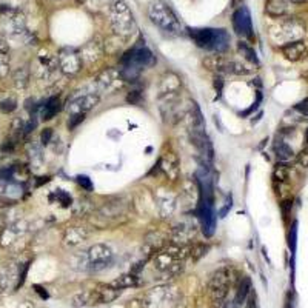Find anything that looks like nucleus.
<instances>
[{
    "label": "nucleus",
    "mask_w": 308,
    "mask_h": 308,
    "mask_svg": "<svg viewBox=\"0 0 308 308\" xmlns=\"http://www.w3.org/2000/svg\"><path fill=\"white\" fill-rule=\"evenodd\" d=\"M188 34L193 39V42L202 50L223 53L230 47V36L225 30L188 28Z\"/></svg>",
    "instance_id": "f257e3e1"
},
{
    "label": "nucleus",
    "mask_w": 308,
    "mask_h": 308,
    "mask_svg": "<svg viewBox=\"0 0 308 308\" xmlns=\"http://www.w3.org/2000/svg\"><path fill=\"white\" fill-rule=\"evenodd\" d=\"M148 17L162 31L174 33V34L180 31V24H179L177 16L170 8V5L163 2V0H153L148 7Z\"/></svg>",
    "instance_id": "f03ea898"
},
{
    "label": "nucleus",
    "mask_w": 308,
    "mask_h": 308,
    "mask_svg": "<svg viewBox=\"0 0 308 308\" xmlns=\"http://www.w3.org/2000/svg\"><path fill=\"white\" fill-rule=\"evenodd\" d=\"M111 27L114 33L122 37H128L137 30L134 16L123 0H116L111 7Z\"/></svg>",
    "instance_id": "7ed1b4c3"
},
{
    "label": "nucleus",
    "mask_w": 308,
    "mask_h": 308,
    "mask_svg": "<svg viewBox=\"0 0 308 308\" xmlns=\"http://www.w3.org/2000/svg\"><path fill=\"white\" fill-rule=\"evenodd\" d=\"M230 285H231V274L228 268H219L216 270L208 282V291L211 296V300L214 305L222 306L225 299L228 296L230 291Z\"/></svg>",
    "instance_id": "20e7f679"
},
{
    "label": "nucleus",
    "mask_w": 308,
    "mask_h": 308,
    "mask_svg": "<svg viewBox=\"0 0 308 308\" xmlns=\"http://www.w3.org/2000/svg\"><path fill=\"white\" fill-rule=\"evenodd\" d=\"M179 300V293L174 286H157L150 290L143 297V305L147 308H174Z\"/></svg>",
    "instance_id": "39448f33"
},
{
    "label": "nucleus",
    "mask_w": 308,
    "mask_h": 308,
    "mask_svg": "<svg viewBox=\"0 0 308 308\" xmlns=\"http://www.w3.org/2000/svg\"><path fill=\"white\" fill-rule=\"evenodd\" d=\"M154 64L156 59L145 45H136L120 57V65H134L142 70H145L147 67H151Z\"/></svg>",
    "instance_id": "423d86ee"
},
{
    "label": "nucleus",
    "mask_w": 308,
    "mask_h": 308,
    "mask_svg": "<svg viewBox=\"0 0 308 308\" xmlns=\"http://www.w3.org/2000/svg\"><path fill=\"white\" fill-rule=\"evenodd\" d=\"M113 259V250L105 243H96L90 246L87 251L88 270L90 271H100L108 266Z\"/></svg>",
    "instance_id": "0eeeda50"
},
{
    "label": "nucleus",
    "mask_w": 308,
    "mask_h": 308,
    "mask_svg": "<svg viewBox=\"0 0 308 308\" xmlns=\"http://www.w3.org/2000/svg\"><path fill=\"white\" fill-rule=\"evenodd\" d=\"M57 62L62 73H65L67 76H74L82 70V56L77 50L74 48H62L57 54Z\"/></svg>",
    "instance_id": "6e6552de"
},
{
    "label": "nucleus",
    "mask_w": 308,
    "mask_h": 308,
    "mask_svg": "<svg viewBox=\"0 0 308 308\" xmlns=\"http://www.w3.org/2000/svg\"><path fill=\"white\" fill-rule=\"evenodd\" d=\"M214 202H207V200H199L196 214L202 223V231L207 237H211L216 230V213H214Z\"/></svg>",
    "instance_id": "1a4fd4ad"
},
{
    "label": "nucleus",
    "mask_w": 308,
    "mask_h": 308,
    "mask_svg": "<svg viewBox=\"0 0 308 308\" xmlns=\"http://www.w3.org/2000/svg\"><path fill=\"white\" fill-rule=\"evenodd\" d=\"M233 28L237 36L246 37V39H253V24H251V14L248 8H239L233 14Z\"/></svg>",
    "instance_id": "9d476101"
},
{
    "label": "nucleus",
    "mask_w": 308,
    "mask_h": 308,
    "mask_svg": "<svg viewBox=\"0 0 308 308\" xmlns=\"http://www.w3.org/2000/svg\"><path fill=\"white\" fill-rule=\"evenodd\" d=\"M190 140L197 148V151L210 162L214 159V148L210 137L205 133V130H190Z\"/></svg>",
    "instance_id": "9b49d317"
},
{
    "label": "nucleus",
    "mask_w": 308,
    "mask_h": 308,
    "mask_svg": "<svg viewBox=\"0 0 308 308\" xmlns=\"http://www.w3.org/2000/svg\"><path fill=\"white\" fill-rule=\"evenodd\" d=\"M125 211H127V203L123 202V199H119V197L107 200L99 208V214L105 219H116V217L122 216Z\"/></svg>",
    "instance_id": "f8f14e48"
},
{
    "label": "nucleus",
    "mask_w": 308,
    "mask_h": 308,
    "mask_svg": "<svg viewBox=\"0 0 308 308\" xmlns=\"http://www.w3.org/2000/svg\"><path fill=\"white\" fill-rule=\"evenodd\" d=\"M99 104V96L96 94H85V96H80L74 100L70 102L68 105V113L74 114V113H88L91 108H94Z\"/></svg>",
    "instance_id": "ddd939ff"
},
{
    "label": "nucleus",
    "mask_w": 308,
    "mask_h": 308,
    "mask_svg": "<svg viewBox=\"0 0 308 308\" xmlns=\"http://www.w3.org/2000/svg\"><path fill=\"white\" fill-rule=\"evenodd\" d=\"M179 90H180V79L177 74L167 73L162 77V82H160V96L162 97L171 99L179 93Z\"/></svg>",
    "instance_id": "4468645a"
},
{
    "label": "nucleus",
    "mask_w": 308,
    "mask_h": 308,
    "mask_svg": "<svg viewBox=\"0 0 308 308\" xmlns=\"http://www.w3.org/2000/svg\"><path fill=\"white\" fill-rule=\"evenodd\" d=\"M157 167L168 176V179H171V180L177 179V176H179V160H177V157L173 151H168V153L163 154L160 157L159 163H157Z\"/></svg>",
    "instance_id": "2eb2a0df"
},
{
    "label": "nucleus",
    "mask_w": 308,
    "mask_h": 308,
    "mask_svg": "<svg viewBox=\"0 0 308 308\" xmlns=\"http://www.w3.org/2000/svg\"><path fill=\"white\" fill-rule=\"evenodd\" d=\"M94 291V299H96V303H110V302H114L119 294H120V290L114 288V286L110 283V285H99Z\"/></svg>",
    "instance_id": "dca6fc26"
},
{
    "label": "nucleus",
    "mask_w": 308,
    "mask_h": 308,
    "mask_svg": "<svg viewBox=\"0 0 308 308\" xmlns=\"http://www.w3.org/2000/svg\"><path fill=\"white\" fill-rule=\"evenodd\" d=\"M282 53L283 56L291 60V62H297L300 60L305 53H306V45L303 40H294V42H290V44H285L282 47Z\"/></svg>",
    "instance_id": "f3484780"
},
{
    "label": "nucleus",
    "mask_w": 308,
    "mask_h": 308,
    "mask_svg": "<svg viewBox=\"0 0 308 308\" xmlns=\"http://www.w3.org/2000/svg\"><path fill=\"white\" fill-rule=\"evenodd\" d=\"M88 233L82 227H68L64 233V242L67 246H76L87 239Z\"/></svg>",
    "instance_id": "a211bd4d"
},
{
    "label": "nucleus",
    "mask_w": 308,
    "mask_h": 308,
    "mask_svg": "<svg viewBox=\"0 0 308 308\" xmlns=\"http://www.w3.org/2000/svg\"><path fill=\"white\" fill-rule=\"evenodd\" d=\"M251 293V279L243 276L237 285V290H236V296L233 299V303L236 308H239L242 303H245L246 297H248V294Z\"/></svg>",
    "instance_id": "6ab92c4d"
},
{
    "label": "nucleus",
    "mask_w": 308,
    "mask_h": 308,
    "mask_svg": "<svg viewBox=\"0 0 308 308\" xmlns=\"http://www.w3.org/2000/svg\"><path fill=\"white\" fill-rule=\"evenodd\" d=\"M265 10L273 17H282L288 13V2L286 0H268Z\"/></svg>",
    "instance_id": "aec40b11"
},
{
    "label": "nucleus",
    "mask_w": 308,
    "mask_h": 308,
    "mask_svg": "<svg viewBox=\"0 0 308 308\" xmlns=\"http://www.w3.org/2000/svg\"><path fill=\"white\" fill-rule=\"evenodd\" d=\"M70 303H71L74 308H80V306H87V305L96 303L94 291L91 290V291H80V293H76V294L71 296Z\"/></svg>",
    "instance_id": "412c9836"
},
{
    "label": "nucleus",
    "mask_w": 308,
    "mask_h": 308,
    "mask_svg": "<svg viewBox=\"0 0 308 308\" xmlns=\"http://www.w3.org/2000/svg\"><path fill=\"white\" fill-rule=\"evenodd\" d=\"M190 130H205V120L196 102H191L190 107Z\"/></svg>",
    "instance_id": "4be33fe9"
},
{
    "label": "nucleus",
    "mask_w": 308,
    "mask_h": 308,
    "mask_svg": "<svg viewBox=\"0 0 308 308\" xmlns=\"http://www.w3.org/2000/svg\"><path fill=\"white\" fill-rule=\"evenodd\" d=\"M203 67L210 70V71H223V70H227L228 67V62L225 60L222 56H208L207 59H203Z\"/></svg>",
    "instance_id": "5701e85b"
},
{
    "label": "nucleus",
    "mask_w": 308,
    "mask_h": 308,
    "mask_svg": "<svg viewBox=\"0 0 308 308\" xmlns=\"http://www.w3.org/2000/svg\"><path fill=\"white\" fill-rule=\"evenodd\" d=\"M139 283V277L133 273H128V274H122L119 276L117 279H114L111 282V285L117 290H125V288H131V286H136Z\"/></svg>",
    "instance_id": "b1692460"
},
{
    "label": "nucleus",
    "mask_w": 308,
    "mask_h": 308,
    "mask_svg": "<svg viewBox=\"0 0 308 308\" xmlns=\"http://www.w3.org/2000/svg\"><path fill=\"white\" fill-rule=\"evenodd\" d=\"M191 236H194V227H188V225H179V227L174 228L173 231V242L174 243H182L191 239Z\"/></svg>",
    "instance_id": "393cba45"
},
{
    "label": "nucleus",
    "mask_w": 308,
    "mask_h": 308,
    "mask_svg": "<svg viewBox=\"0 0 308 308\" xmlns=\"http://www.w3.org/2000/svg\"><path fill=\"white\" fill-rule=\"evenodd\" d=\"M59 111H60V100H59V97L54 96V97L48 99V102L42 108V113H40V116H42L44 120H51Z\"/></svg>",
    "instance_id": "a878e982"
},
{
    "label": "nucleus",
    "mask_w": 308,
    "mask_h": 308,
    "mask_svg": "<svg viewBox=\"0 0 308 308\" xmlns=\"http://www.w3.org/2000/svg\"><path fill=\"white\" fill-rule=\"evenodd\" d=\"M119 71H114V70H107V71H104L102 73L99 77H97V82H99V85L102 87V88H105V90H108L111 85H114V82L116 80H119Z\"/></svg>",
    "instance_id": "bb28decb"
},
{
    "label": "nucleus",
    "mask_w": 308,
    "mask_h": 308,
    "mask_svg": "<svg viewBox=\"0 0 308 308\" xmlns=\"http://www.w3.org/2000/svg\"><path fill=\"white\" fill-rule=\"evenodd\" d=\"M13 82H14L16 88L19 90L27 88L28 82H30V71L27 68H17L13 74Z\"/></svg>",
    "instance_id": "cd10ccee"
},
{
    "label": "nucleus",
    "mask_w": 308,
    "mask_h": 308,
    "mask_svg": "<svg viewBox=\"0 0 308 308\" xmlns=\"http://www.w3.org/2000/svg\"><path fill=\"white\" fill-rule=\"evenodd\" d=\"M274 153H276L277 159L282 160V162L290 160V159H293V156H294L291 147H290V145H286L285 142H280V140L274 143Z\"/></svg>",
    "instance_id": "c85d7f7f"
},
{
    "label": "nucleus",
    "mask_w": 308,
    "mask_h": 308,
    "mask_svg": "<svg viewBox=\"0 0 308 308\" xmlns=\"http://www.w3.org/2000/svg\"><path fill=\"white\" fill-rule=\"evenodd\" d=\"M237 50L248 62H251V64H254V65H259V59H257V56H256V53H254V50L251 47H248L245 42H239L237 44Z\"/></svg>",
    "instance_id": "c756f323"
},
{
    "label": "nucleus",
    "mask_w": 308,
    "mask_h": 308,
    "mask_svg": "<svg viewBox=\"0 0 308 308\" xmlns=\"http://www.w3.org/2000/svg\"><path fill=\"white\" fill-rule=\"evenodd\" d=\"M227 71H230L233 74H237V76H246V74H250L253 71V68H248L246 65L240 64V62H228Z\"/></svg>",
    "instance_id": "7c9ffc66"
},
{
    "label": "nucleus",
    "mask_w": 308,
    "mask_h": 308,
    "mask_svg": "<svg viewBox=\"0 0 308 308\" xmlns=\"http://www.w3.org/2000/svg\"><path fill=\"white\" fill-rule=\"evenodd\" d=\"M208 251V245L205 243H194L193 246H190V256L193 257V260L200 259L202 256H205Z\"/></svg>",
    "instance_id": "2f4dec72"
},
{
    "label": "nucleus",
    "mask_w": 308,
    "mask_h": 308,
    "mask_svg": "<svg viewBox=\"0 0 308 308\" xmlns=\"http://www.w3.org/2000/svg\"><path fill=\"white\" fill-rule=\"evenodd\" d=\"M84 120H85V113H74V114H70V119H68V130H70V131L76 130Z\"/></svg>",
    "instance_id": "473e14b6"
},
{
    "label": "nucleus",
    "mask_w": 308,
    "mask_h": 308,
    "mask_svg": "<svg viewBox=\"0 0 308 308\" xmlns=\"http://www.w3.org/2000/svg\"><path fill=\"white\" fill-rule=\"evenodd\" d=\"M273 176H274L276 180H280V182L288 179V168H286L285 163H277L274 171H273Z\"/></svg>",
    "instance_id": "72a5a7b5"
},
{
    "label": "nucleus",
    "mask_w": 308,
    "mask_h": 308,
    "mask_svg": "<svg viewBox=\"0 0 308 308\" xmlns=\"http://www.w3.org/2000/svg\"><path fill=\"white\" fill-rule=\"evenodd\" d=\"M17 108V102L14 99H5L0 102V111L8 114V113H13L14 110Z\"/></svg>",
    "instance_id": "f704fd0d"
},
{
    "label": "nucleus",
    "mask_w": 308,
    "mask_h": 308,
    "mask_svg": "<svg viewBox=\"0 0 308 308\" xmlns=\"http://www.w3.org/2000/svg\"><path fill=\"white\" fill-rule=\"evenodd\" d=\"M10 73V59L7 54H0V77H5Z\"/></svg>",
    "instance_id": "c9c22d12"
},
{
    "label": "nucleus",
    "mask_w": 308,
    "mask_h": 308,
    "mask_svg": "<svg viewBox=\"0 0 308 308\" xmlns=\"http://www.w3.org/2000/svg\"><path fill=\"white\" fill-rule=\"evenodd\" d=\"M142 99H143V96H142V91H139V90L131 91L128 94V97H127V100L130 102V104H133V105H139L140 102H142Z\"/></svg>",
    "instance_id": "e433bc0d"
},
{
    "label": "nucleus",
    "mask_w": 308,
    "mask_h": 308,
    "mask_svg": "<svg viewBox=\"0 0 308 308\" xmlns=\"http://www.w3.org/2000/svg\"><path fill=\"white\" fill-rule=\"evenodd\" d=\"M77 183H79L84 190H87V191H91V190H93L91 179L87 177V176H77Z\"/></svg>",
    "instance_id": "4c0bfd02"
},
{
    "label": "nucleus",
    "mask_w": 308,
    "mask_h": 308,
    "mask_svg": "<svg viewBox=\"0 0 308 308\" xmlns=\"http://www.w3.org/2000/svg\"><path fill=\"white\" fill-rule=\"evenodd\" d=\"M294 110H296V111H299L303 117H308V97H306V99H303L302 102H299V104L294 107Z\"/></svg>",
    "instance_id": "58836bf2"
},
{
    "label": "nucleus",
    "mask_w": 308,
    "mask_h": 308,
    "mask_svg": "<svg viewBox=\"0 0 308 308\" xmlns=\"http://www.w3.org/2000/svg\"><path fill=\"white\" fill-rule=\"evenodd\" d=\"M51 137H53V130L51 128H45L42 131V134H40V140H42L44 145H48V143L51 142Z\"/></svg>",
    "instance_id": "ea45409f"
},
{
    "label": "nucleus",
    "mask_w": 308,
    "mask_h": 308,
    "mask_svg": "<svg viewBox=\"0 0 308 308\" xmlns=\"http://www.w3.org/2000/svg\"><path fill=\"white\" fill-rule=\"evenodd\" d=\"M57 199H59V202L62 205H64V207H68V205H71V197L67 193H64V191H57Z\"/></svg>",
    "instance_id": "a19ab883"
},
{
    "label": "nucleus",
    "mask_w": 308,
    "mask_h": 308,
    "mask_svg": "<svg viewBox=\"0 0 308 308\" xmlns=\"http://www.w3.org/2000/svg\"><path fill=\"white\" fill-rule=\"evenodd\" d=\"M297 162L300 163L302 167L308 168V150H303L297 154Z\"/></svg>",
    "instance_id": "79ce46f5"
},
{
    "label": "nucleus",
    "mask_w": 308,
    "mask_h": 308,
    "mask_svg": "<svg viewBox=\"0 0 308 308\" xmlns=\"http://www.w3.org/2000/svg\"><path fill=\"white\" fill-rule=\"evenodd\" d=\"M13 174H14V168H13V167L0 170V179H5V180H8V179H11V177H13Z\"/></svg>",
    "instance_id": "37998d69"
},
{
    "label": "nucleus",
    "mask_w": 308,
    "mask_h": 308,
    "mask_svg": "<svg viewBox=\"0 0 308 308\" xmlns=\"http://www.w3.org/2000/svg\"><path fill=\"white\" fill-rule=\"evenodd\" d=\"M230 208H231V196H230V197L227 199V202H225V207H223V208H222V210L219 211V214H220V217H223L225 214H227Z\"/></svg>",
    "instance_id": "c03bdc74"
},
{
    "label": "nucleus",
    "mask_w": 308,
    "mask_h": 308,
    "mask_svg": "<svg viewBox=\"0 0 308 308\" xmlns=\"http://www.w3.org/2000/svg\"><path fill=\"white\" fill-rule=\"evenodd\" d=\"M246 308H256V294L254 293H250L248 297H246Z\"/></svg>",
    "instance_id": "a18cd8bd"
},
{
    "label": "nucleus",
    "mask_w": 308,
    "mask_h": 308,
    "mask_svg": "<svg viewBox=\"0 0 308 308\" xmlns=\"http://www.w3.org/2000/svg\"><path fill=\"white\" fill-rule=\"evenodd\" d=\"M10 51V45L7 44V40L0 37V54H7Z\"/></svg>",
    "instance_id": "49530a36"
},
{
    "label": "nucleus",
    "mask_w": 308,
    "mask_h": 308,
    "mask_svg": "<svg viewBox=\"0 0 308 308\" xmlns=\"http://www.w3.org/2000/svg\"><path fill=\"white\" fill-rule=\"evenodd\" d=\"M13 150H14V142L11 139H8L2 145V151H13Z\"/></svg>",
    "instance_id": "de8ad7c7"
},
{
    "label": "nucleus",
    "mask_w": 308,
    "mask_h": 308,
    "mask_svg": "<svg viewBox=\"0 0 308 308\" xmlns=\"http://www.w3.org/2000/svg\"><path fill=\"white\" fill-rule=\"evenodd\" d=\"M222 85H223L222 77H216V80H214V88L217 90V94H220V91H222Z\"/></svg>",
    "instance_id": "09e8293b"
},
{
    "label": "nucleus",
    "mask_w": 308,
    "mask_h": 308,
    "mask_svg": "<svg viewBox=\"0 0 308 308\" xmlns=\"http://www.w3.org/2000/svg\"><path fill=\"white\" fill-rule=\"evenodd\" d=\"M34 128H36V120H33V119H31V120H30V123H28V125H27L24 130H25V133L28 134V133H31Z\"/></svg>",
    "instance_id": "8fccbe9b"
},
{
    "label": "nucleus",
    "mask_w": 308,
    "mask_h": 308,
    "mask_svg": "<svg viewBox=\"0 0 308 308\" xmlns=\"http://www.w3.org/2000/svg\"><path fill=\"white\" fill-rule=\"evenodd\" d=\"M296 227H293L291 230V236H290V246H291V250H294V236H296Z\"/></svg>",
    "instance_id": "3c124183"
},
{
    "label": "nucleus",
    "mask_w": 308,
    "mask_h": 308,
    "mask_svg": "<svg viewBox=\"0 0 308 308\" xmlns=\"http://www.w3.org/2000/svg\"><path fill=\"white\" fill-rule=\"evenodd\" d=\"M243 4V0H231V7L233 8H237L239 5H242Z\"/></svg>",
    "instance_id": "603ef678"
},
{
    "label": "nucleus",
    "mask_w": 308,
    "mask_h": 308,
    "mask_svg": "<svg viewBox=\"0 0 308 308\" xmlns=\"http://www.w3.org/2000/svg\"><path fill=\"white\" fill-rule=\"evenodd\" d=\"M285 308H293V306H291V294H288V297H286V303H285Z\"/></svg>",
    "instance_id": "864d4df0"
},
{
    "label": "nucleus",
    "mask_w": 308,
    "mask_h": 308,
    "mask_svg": "<svg viewBox=\"0 0 308 308\" xmlns=\"http://www.w3.org/2000/svg\"><path fill=\"white\" fill-rule=\"evenodd\" d=\"M74 2H76L77 5H84V4L87 2V0H74Z\"/></svg>",
    "instance_id": "5fc2aeb1"
},
{
    "label": "nucleus",
    "mask_w": 308,
    "mask_h": 308,
    "mask_svg": "<svg viewBox=\"0 0 308 308\" xmlns=\"http://www.w3.org/2000/svg\"><path fill=\"white\" fill-rule=\"evenodd\" d=\"M291 2H296V4H302V2H305V0H291Z\"/></svg>",
    "instance_id": "6e6d98bb"
},
{
    "label": "nucleus",
    "mask_w": 308,
    "mask_h": 308,
    "mask_svg": "<svg viewBox=\"0 0 308 308\" xmlns=\"http://www.w3.org/2000/svg\"><path fill=\"white\" fill-rule=\"evenodd\" d=\"M305 140H306V143H308V130H306V133H305Z\"/></svg>",
    "instance_id": "4d7b16f0"
}]
</instances>
